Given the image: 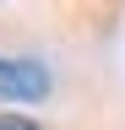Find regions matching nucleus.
Returning a JSON list of instances; mask_svg holds the SVG:
<instances>
[{
  "label": "nucleus",
  "mask_w": 125,
  "mask_h": 130,
  "mask_svg": "<svg viewBox=\"0 0 125 130\" xmlns=\"http://www.w3.org/2000/svg\"><path fill=\"white\" fill-rule=\"evenodd\" d=\"M0 130H38V125L22 119V114H0Z\"/></svg>",
  "instance_id": "f03ea898"
},
{
  "label": "nucleus",
  "mask_w": 125,
  "mask_h": 130,
  "mask_svg": "<svg viewBox=\"0 0 125 130\" xmlns=\"http://www.w3.org/2000/svg\"><path fill=\"white\" fill-rule=\"evenodd\" d=\"M49 76L33 60H0V98H44Z\"/></svg>",
  "instance_id": "f257e3e1"
}]
</instances>
